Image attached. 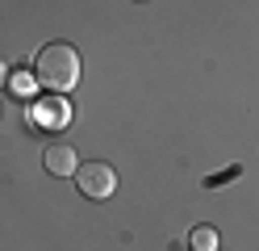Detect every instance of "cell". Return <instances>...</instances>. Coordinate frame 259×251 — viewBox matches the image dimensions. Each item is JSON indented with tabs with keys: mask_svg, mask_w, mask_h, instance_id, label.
I'll use <instances>...</instances> for the list:
<instances>
[{
	"mask_svg": "<svg viewBox=\"0 0 259 251\" xmlns=\"http://www.w3.org/2000/svg\"><path fill=\"white\" fill-rule=\"evenodd\" d=\"M34 80L42 84L46 92H55V96L71 92L79 84V55H75V46H67V42L42 46L38 59H34Z\"/></svg>",
	"mask_w": 259,
	"mask_h": 251,
	"instance_id": "obj_1",
	"label": "cell"
},
{
	"mask_svg": "<svg viewBox=\"0 0 259 251\" xmlns=\"http://www.w3.org/2000/svg\"><path fill=\"white\" fill-rule=\"evenodd\" d=\"M75 184H79V193H84V197L105 201V197L117 193V172H113L109 163H101V159H88V163L75 167Z\"/></svg>",
	"mask_w": 259,
	"mask_h": 251,
	"instance_id": "obj_2",
	"label": "cell"
},
{
	"mask_svg": "<svg viewBox=\"0 0 259 251\" xmlns=\"http://www.w3.org/2000/svg\"><path fill=\"white\" fill-rule=\"evenodd\" d=\"M42 163H46V172L51 176H75V151L67 147V142H51L46 147V155H42Z\"/></svg>",
	"mask_w": 259,
	"mask_h": 251,
	"instance_id": "obj_3",
	"label": "cell"
},
{
	"mask_svg": "<svg viewBox=\"0 0 259 251\" xmlns=\"http://www.w3.org/2000/svg\"><path fill=\"white\" fill-rule=\"evenodd\" d=\"M71 117V109H67V100L63 96H51V100H42L38 105V122H42V130H55V126H63Z\"/></svg>",
	"mask_w": 259,
	"mask_h": 251,
	"instance_id": "obj_4",
	"label": "cell"
},
{
	"mask_svg": "<svg viewBox=\"0 0 259 251\" xmlns=\"http://www.w3.org/2000/svg\"><path fill=\"white\" fill-rule=\"evenodd\" d=\"M188 247H192V251H218V230H213V226H192Z\"/></svg>",
	"mask_w": 259,
	"mask_h": 251,
	"instance_id": "obj_5",
	"label": "cell"
},
{
	"mask_svg": "<svg viewBox=\"0 0 259 251\" xmlns=\"http://www.w3.org/2000/svg\"><path fill=\"white\" fill-rule=\"evenodd\" d=\"M34 84L38 80H29L25 71H17V76H13V92H17V96H34Z\"/></svg>",
	"mask_w": 259,
	"mask_h": 251,
	"instance_id": "obj_6",
	"label": "cell"
},
{
	"mask_svg": "<svg viewBox=\"0 0 259 251\" xmlns=\"http://www.w3.org/2000/svg\"><path fill=\"white\" fill-rule=\"evenodd\" d=\"M0 84H5V63H0Z\"/></svg>",
	"mask_w": 259,
	"mask_h": 251,
	"instance_id": "obj_7",
	"label": "cell"
}]
</instances>
